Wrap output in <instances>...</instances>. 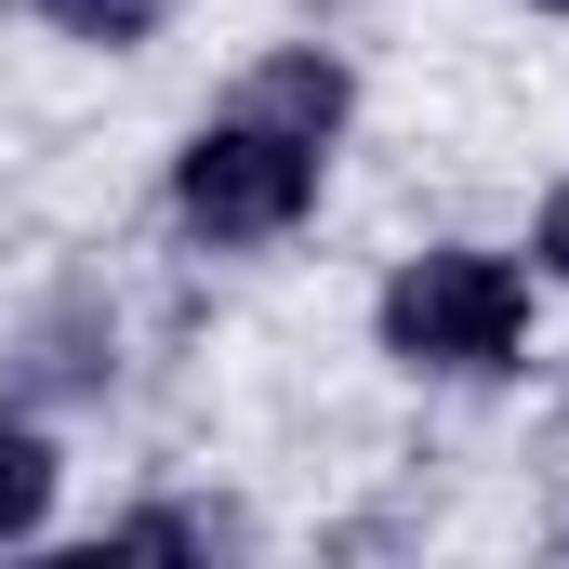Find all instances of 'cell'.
<instances>
[{
  "mask_svg": "<svg viewBox=\"0 0 569 569\" xmlns=\"http://www.w3.org/2000/svg\"><path fill=\"white\" fill-rule=\"evenodd\" d=\"M239 120L318 146L331 120H345V67H331V53H266V67H252V93H239Z\"/></svg>",
  "mask_w": 569,
  "mask_h": 569,
  "instance_id": "3957f363",
  "label": "cell"
},
{
  "mask_svg": "<svg viewBox=\"0 0 569 569\" xmlns=\"http://www.w3.org/2000/svg\"><path fill=\"white\" fill-rule=\"evenodd\" d=\"M40 517H53V450L27 425H0V543H27Z\"/></svg>",
  "mask_w": 569,
  "mask_h": 569,
  "instance_id": "277c9868",
  "label": "cell"
},
{
  "mask_svg": "<svg viewBox=\"0 0 569 569\" xmlns=\"http://www.w3.org/2000/svg\"><path fill=\"white\" fill-rule=\"evenodd\" d=\"M543 266H557V279H569V186H557V199H543Z\"/></svg>",
  "mask_w": 569,
  "mask_h": 569,
  "instance_id": "8992f818",
  "label": "cell"
},
{
  "mask_svg": "<svg viewBox=\"0 0 569 569\" xmlns=\"http://www.w3.org/2000/svg\"><path fill=\"white\" fill-rule=\"evenodd\" d=\"M172 199H186L199 239H279L291 212L318 199V146L266 133V120H212V133L172 159Z\"/></svg>",
  "mask_w": 569,
  "mask_h": 569,
  "instance_id": "7a4b0ae2",
  "label": "cell"
},
{
  "mask_svg": "<svg viewBox=\"0 0 569 569\" xmlns=\"http://www.w3.org/2000/svg\"><path fill=\"white\" fill-rule=\"evenodd\" d=\"M517 331H530V291H517L503 252H425V266H398V291H385V345L411 371H503Z\"/></svg>",
  "mask_w": 569,
  "mask_h": 569,
  "instance_id": "6da1fadb",
  "label": "cell"
},
{
  "mask_svg": "<svg viewBox=\"0 0 569 569\" xmlns=\"http://www.w3.org/2000/svg\"><path fill=\"white\" fill-rule=\"evenodd\" d=\"M40 13H53L67 40H107V53H120V40H146V27H159V0H40Z\"/></svg>",
  "mask_w": 569,
  "mask_h": 569,
  "instance_id": "5b68a950",
  "label": "cell"
},
{
  "mask_svg": "<svg viewBox=\"0 0 569 569\" xmlns=\"http://www.w3.org/2000/svg\"><path fill=\"white\" fill-rule=\"evenodd\" d=\"M557 13H569V0H557Z\"/></svg>",
  "mask_w": 569,
  "mask_h": 569,
  "instance_id": "52a82bcc",
  "label": "cell"
}]
</instances>
